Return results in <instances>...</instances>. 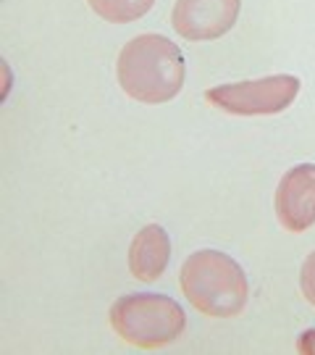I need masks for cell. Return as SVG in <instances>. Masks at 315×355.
Returning a JSON list of instances; mask_svg holds the SVG:
<instances>
[{"instance_id":"obj_1","label":"cell","mask_w":315,"mask_h":355,"mask_svg":"<svg viewBox=\"0 0 315 355\" xmlns=\"http://www.w3.org/2000/svg\"><path fill=\"white\" fill-rule=\"evenodd\" d=\"M116 76L129 98L147 105L168 103L184 87V55L163 35H137L118 53Z\"/></svg>"},{"instance_id":"obj_2","label":"cell","mask_w":315,"mask_h":355,"mask_svg":"<svg viewBox=\"0 0 315 355\" xmlns=\"http://www.w3.org/2000/svg\"><path fill=\"white\" fill-rule=\"evenodd\" d=\"M179 284L189 303L213 318L240 316L247 305V277L231 255L221 250H197L184 261Z\"/></svg>"},{"instance_id":"obj_3","label":"cell","mask_w":315,"mask_h":355,"mask_svg":"<svg viewBox=\"0 0 315 355\" xmlns=\"http://www.w3.org/2000/svg\"><path fill=\"white\" fill-rule=\"evenodd\" d=\"M111 327L124 343L152 350L181 337L187 327V313L174 297L137 292L124 295L111 305Z\"/></svg>"},{"instance_id":"obj_4","label":"cell","mask_w":315,"mask_h":355,"mask_svg":"<svg viewBox=\"0 0 315 355\" xmlns=\"http://www.w3.org/2000/svg\"><path fill=\"white\" fill-rule=\"evenodd\" d=\"M300 92V79L291 74H273L263 79L218 85L205 92V101L234 116H268L287 111Z\"/></svg>"},{"instance_id":"obj_5","label":"cell","mask_w":315,"mask_h":355,"mask_svg":"<svg viewBox=\"0 0 315 355\" xmlns=\"http://www.w3.org/2000/svg\"><path fill=\"white\" fill-rule=\"evenodd\" d=\"M242 0H177L171 24L184 40L205 42L226 35L240 19Z\"/></svg>"},{"instance_id":"obj_6","label":"cell","mask_w":315,"mask_h":355,"mask_svg":"<svg viewBox=\"0 0 315 355\" xmlns=\"http://www.w3.org/2000/svg\"><path fill=\"white\" fill-rule=\"evenodd\" d=\"M276 218L287 232H305L315 224V164L291 166L276 190Z\"/></svg>"},{"instance_id":"obj_7","label":"cell","mask_w":315,"mask_h":355,"mask_svg":"<svg viewBox=\"0 0 315 355\" xmlns=\"http://www.w3.org/2000/svg\"><path fill=\"white\" fill-rule=\"evenodd\" d=\"M171 261V240L163 227L147 224L129 248V271L139 282H155Z\"/></svg>"},{"instance_id":"obj_8","label":"cell","mask_w":315,"mask_h":355,"mask_svg":"<svg viewBox=\"0 0 315 355\" xmlns=\"http://www.w3.org/2000/svg\"><path fill=\"white\" fill-rule=\"evenodd\" d=\"M89 8L111 24H129L137 21L152 8L155 0H87Z\"/></svg>"},{"instance_id":"obj_9","label":"cell","mask_w":315,"mask_h":355,"mask_svg":"<svg viewBox=\"0 0 315 355\" xmlns=\"http://www.w3.org/2000/svg\"><path fill=\"white\" fill-rule=\"evenodd\" d=\"M300 290H303L305 300L315 305V250L305 258L303 271H300Z\"/></svg>"},{"instance_id":"obj_10","label":"cell","mask_w":315,"mask_h":355,"mask_svg":"<svg viewBox=\"0 0 315 355\" xmlns=\"http://www.w3.org/2000/svg\"><path fill=\"white\" fill-rule=\"evenodd\" d=\"M300 353H310V355H315V329H307V331H303L300 334Z\"/></svg>"}]
</instances>
